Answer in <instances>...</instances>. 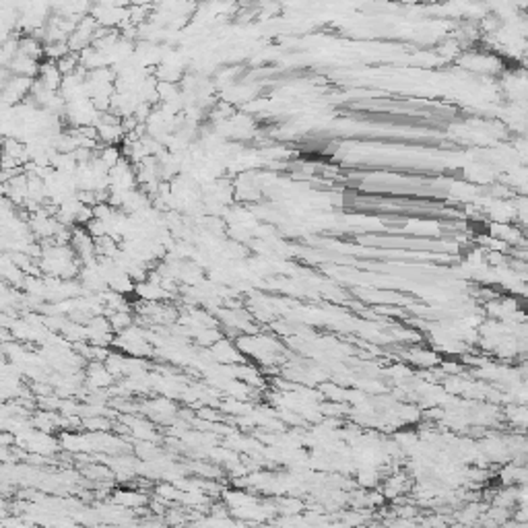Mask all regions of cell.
Wrapping results in <instances>:
<instances>
[{"instance_id":"obj_4","label":"cell","mask_w":528,"mask_h":528,"mask_svg":"<svg viewBox=\"0 0 528 528\" xmlns=\"http://www.w3.org/2000/svg\"><path fill=\"white\" fill-rule=\"evenodd\" d=\"M37 70H39V60L27 58V56H21V54H17V56L10 60V64H8V72H10V74H17V76L35 78V76H37Z\"/></svg>"},{"instance_id":"obj_2","label":"cell","mask_w":528,"mask_h":528,"mask_svg":"<svg viewBox=\"0 0 528 528\" xmlns=\"http://www.w3.org/2000/svg\"><path fill=\"white\" fill-rule=\"evenodd\" d=\"M62 72L58 68L56 62L52 60H45V62H39V70H37V76L35 81L41 83L43 87L52 89V91H60V85H62Z\"/></svg>"},{"instance_id":"obj_1","label":"cell","mask_w":528,"mask_h":528,"mask_svg":"<svg viewBox=\"0 0 528 528\" xmlns=\"http://www.w3.org/2000/svg\"><path fill=\"white\" fill-rule=\"evenodd\" d=\"M33 81L35 78L10 74L8 81L4 83V87L0 89V101L6 103V105H17V103L25 101L29 97V93H31Z\"/></svg>"},{"instance_id":"obj_3","label":"cell","mask_w":528,"mask_h":528,"mask_svg":"<svg viewBox=\"0 0 528 528\" xmlns=\"http://www.w3.org/2000/svg\"><path fill=\"white\" fill-rule=\"evenodd\" d=\"M17 54L39 60L43 56V43L37 35L33 33H25L21 37H17Z\"/></svg>"}]
</instances>
